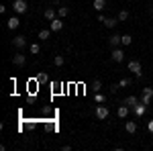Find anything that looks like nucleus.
Segmentation results:
<instances>
[{
    "instance_id": "nucleus-1",
    "label": "nucleus",
    "mask_w": 153,
    "mask_h": 151,
    "mask_svg": "<svg viewBox=\"0 0 153 151\" xmlns=\"http://www.w3.org/2000/svg\"><path fill=\"white\" fill-rule=\"evenodd\" d=\"M129 71H133L137 78H143V65H141V61H137V59H133V61H129Z\"/></svg>"
},
{
    "instance_id": "nucleus-2",
    "label": "nucleus",
    "mask_w": 153,
    "mask_h": 151,
    "mask_svg": "<svg viewBox=\"0 0 153 151\" xmlns=\"http://www.w3.org/2000/svg\"><path fill=\"white\" fill-rule=\"evenodd\" d=\"M12 10L19 12V14L27 12V10H29V4H27V0H14V2H12Z\"/></svg>"
},
{
    "instance_id": "nucleus-3",
    "label": "nucleus",
    "mask_w": 153,
    "mask_h": 151,
    "mask_svg": "<svg viewBox=\"0 0 153 151\" xmlns=\"http://www.w3.org/2000/svg\"><path fill=\"white\" fill-rule=\"evenodd\" d=\"M110 59H112V61H117V63L125 61V51H123L120 47H114V49L110 51Z\"/></svg>"
},
{
    "instance_id": "nucleus-4",
    "label": "nucleus",
    "mask_w": 153,
    "mask_h": 151,
    "mask_svg": "<svg viewBox=\"0 0 153 151\" xmlns=\"http://www.w3.org/2000/svg\"><path fill=\"white\" fill-rule=\"evenodd\" d=\"M27 45H29V41H27L25 35H16L14 39H12V47H16V49H25Z\"/></svg>"
},
{
    "instance_id": "nucleus-5",
    "label": "nucleus",
    "mask_w": 153,
    "mask_h": 151,
    "mask_svg": "<svg viewBox=\"0 0 153 151\" xmlns=\"http://www.w3.org/2000/svg\"><path fill=\"white\" fill-rule=\"evenodd\" d=\"M94 115H96V118H98V121H104L106 116L110 115V110H108L106 106L100 104V106H96V112H94Z\"/></svg>"
},
{
    "instance_id": "nucleus-6",
    "label": "nucleus",
    "mask_w": 153,
    "mask_h": 151,
    "mask_svg": "<svg viewBox=\"0 0 153 151\" xmlns=\"http://www.w3.org/2000/svg\"><path fill=\"white\" fill-rule=\"evenodd\" d=\"M12 63H14V65H19V68H23L25 63H27V55H23L21 51H19V53H14V55H12Z\"/></svg>"
},
{
    "instance_id": "nucleus-7",
    "label": "nucleus",
    "mask_w": 153,
    "mask_h": 151,
    "mask_svg": "<svg viewBox=\"0 0 153 151\" xmlns=\"http://www.w3.org/2000/svg\"><path fill=\"white\" fill-rule=\"evenodd\" d=\"M133 112H135V116H143L145 112H147V104H143V102L135 104L133 106Z\"/></svg>"
},
{
    "instance_id": "nucleus-8",
    "label": "nucleus",
    "mask_w": 153,
    "mask_h": 151,
    "mask_svg": "<svg viewBox=\"0 0 153 151\" xmlns=\"http://www.w3.org/2000/svg\"><path fill=\"white\" fill-rule=\"evenodd\" d=\"M49 29H51V31H61V29H63V23H61V19H53V21H51V23H49Z\"/></svg>"
},
{
    "instance_id": "nucleus-9",
    "label": "nucleus",
    "mask_w": 153,
    "mask_h": 151,
    "mask_svg": "<svg viewBox=\"0 0 153 151\" xmlns=\"http://www.w3.org/2000/svg\"><path fill=\"white\" fill-rule=\"evenodd\" d=\"M139 102H141V100H139L137 96H127V98L123 100V104H127L129 108H133V106H135V104H139Z\"/></svg>"
},
{
    "instance_id": "nucleus-10",
    "label": "nucleus",
    "mask_w": 153,
    "mask_h": 151,
    "mask_svg": "<svg viewBox=\"0 0 153 151\" xmlns=\"http://www.w3.org/2000/svg\"><path fill=\"white\" fill-rule=\"evenodd\" d=\"M117 115H118V118H127V116H129V106H127V104H120L117 108Z\"/></svg>"
},
{
    "instance_id": "nucleus-11",
    "label": "nucleus",
    "mask_w": 153,
    "mask_h": 151,
    "mask_svg": "<svg viewBox=\"0 0 153 151\" xmlns=\"http://www.w3.org/2000/svg\"><path fill=\"white\" fill-rule=\"evenodd\" d=\"M19 25H21V21H19L16 16H10V19L6 21V27H8L10 31H14V29H19Z\"/></svg>"
},
{
    "instance_id": "nucleus-12",
    "label": "nucleus",
    "mask_w": 153,
    "mask_h": 151,
    "mask_svg": "<svg viewBox=\"0 0 153 151\" xmlns=\"http://www.w3.org/2000/svg\"><path fill=\"white\" fill-rule=\"evenodd\" d=\"M120 39H123V35H110V39H108V45L114 49V47L120 45Z\"/></svg>"
},
{
    "instance_id": "nucleus-13",
    "label": "nucleus",
    "mask_w": 153,
    "mask_h": 151,
    "mask_svg": "<svg viewBox=\"0 0 153 151\" xmlns=\"http://www.w3.org/2000/svg\"><path fill=\"white\" fill-rule=\"evenodd\" d=\"M43 16H45V21H53V19H57V12L53 10V8H45V12H43Z\"/></svg>"
},
{
    "instance_id": "nucleus-14",
    "label": "nucleus",
    "mask_w": 153,
    "mask_h": 151,
    "mask_svg": "<svg viewBox=\"0 0 153 151\" xmlns=\"http://www.w3.org/2000/svg\"><path fill=\"white\" fill-rule=\"evenodd\" d=\"M125 131L131 133V135L137 133V123H135V121H127V123H125Z\"/></svg>"
},
{
    "instance_id": "nucleus-15",
    "label": "nucleus",
    "mask_w": 153,
    "mask_h": 151,
    "mask_svg": "<svg viewBox=\"0 0 153 151\" xmlns=\"http://www.w3.org/2000/svg\"><path fill=\"white\" fill-rule=\"evenodd\" d=\"M118 23H120L118 19H110V16H108V19H104V27H108V29H114Z\"/></svg>"
},
{
    "instance_id": "nucleus-16",
    "label": "nucleus",
    "mask_w": 153,
    "mask_h": 151,
    "mask_svg": "<svg viewBox=\"0 0 153 151\" xmlns=\"http://www.w3.org/2000/svg\"><path fill=\"white\" fill-rule=\"evenodd\" d=\"M68 14H70V8H68V6H59L57 8V16L59 19H65Z\"/></svg>"
},
{
    "instance_id": "nucleus-17",
    "label": "nucleus",
    "mask_w": 153,
    "mask_h": 151,
    "mask_svg": "<svg viewBox=\"0 0 153 151\" xmlns=\"http://www.w3.org/2000/svg\"><path fill=\"white\" fill-rule=\"evenodd\" d=\"M104 6H106V0H94V10L102 12V10H104Z\"/></svg>"
},
{
    "instance_id": "nucleus-18",
    "label": "nucleus",
    "mask_w": 153,
    "mask_h": 151,
    "mask_svg": "<svg viewBox=\"0 0 153 151\" xmlns=\"http://www.w3.org/2000/svg\"><path fill=\"white\" fill-rule=\"evenodd\" d=\"M29 51H31L33 55H39V53H41V45H39V43H31V45H29Z\"/></svg>"
},
{
    "instance_id": "nucleus-19",
    "label": "nucleus",
    "mask_w": 153,
    "mask_h": 151,
    "mask_svg": "<svg viewBox=\"0 0 153 151\" xmlns=\"http://www.w3.org/2000/svg\"><path fill=\"white\" fill-rule=\"evenodd\" d=\"M131 43H133V37H131V35H123V39H120V45H123V47H129Z\"/></svg>"
},
{
    "instance_id": "nucleus-20",
    "label": "nucleus",
    "mask_w": 153,
    "mask_h": 151,
    "mask_svg": "<svg viewBox=\"0 0 153 151\" xmlns=\"http://www.w3.org/2000/svg\"><path fill=\"white\" fill-rule=\"evenodd\" d=\"M37 82H39V84H47V82H49V76L41 71V74H37Z\"/></svg>"
},
{
    "instance_id": "nucleus-21",
    "label": "nucleus",
    "mask_w": 153,
    "mask_h": 151,
    "mask_svg": "<svg viewBox=\"0 0 153 151\" xmlns=\"http://www.w3.org/2000/svg\"><path fill=\"white\" fill-rule=\"evenodd\" d=\"M49 35H51V31H49V29H43V31H39V39H41V41H47Z\"/></svg>"
},
{
    "instance_id": "nucleus-22",
    "label": "nucleus",
    "mask_w": 153,
    "mask_h": 151,
    "mask_svg": "<svg viewBox=\"0 0 153 151\" xmlns=\"http://www.w3.org/2000/svg\"><path fill=\"white\" fill-rule=\"evenodd\" d=\"M53 63H55L57 68H61V65L65 63V57H63V55H55V59H53Z\"/></svg>"
},
{
    "instance_id": "nucleus-23",
    "label": "nucleus",
    "mask_w": 153,
    "mask_h": 151,
    "mask_svg": "<svg viewBox=\"0 0 153 151\" xmlns=\"http://www.w3.org/2000/svg\"><path fill=\"white\" fill-rule=\"evenodd\" d=\"M117 19L120 21V23H125V21L129 19V10H120V12H118V16H117Z\"/></svg>"
},
{
    "instance_id": "nucleus-24",
    "label": "nucleus",
    "mask_w": 153,
    "mask_h": 151,
    "mask_svg": "<svg viewBox=\"0 0 153 151\" xmlns=\"http://www.w3.org/2000/svg\"><path fill=\"white\" fill-rule=\"evenodd\" d=\"M104 100H106V96H104V94H100V92H96V94H94V102H98V104H102Z\"/></svg>"
},
{
    "instance_id": "nucleus-25",
    "label": "nucleus",
    "mask_w": 153,
    "mask_h": 151,
    "mask_svg": "<svg viewBox=\"0 0 153 151\" xmlns=\"http://www.w3.org/2000/svg\"><path fill=\"white\" fill-rule=\"evenodd\" d=\"M131 84H133L131 78H123V80L118 82V86H120V88H127V86H131Z\"/></svg>"
},
{
    "instance_id": "nucleus-26",
    "label": "nucleus",
    "mask_w": 153,
    "mask_h": 151,
    "mask_svg": "<svg viewBox=\"0 0 153 151\" xmlns=\"http://www.w3.org/2000/svg\"><path fill=\"white\" fill-rule=\"evenodd\" d=\"M92 88H94V92H100V88H102V82H100V80H94V82H92Z\"/></svg>"
},
{
    "instance_id": "nucleus-27",
    "label": "nucleus",
    "mask_w": 153,
    "mask_h": 151,
    "mask_svg": "<svg viewBox=\"0 0 153 151\" xmlns=\"http://www.w3.org/2000/svg\"><path fill=\"white\" fill-rule=\"evenodd\" d=\"M143 96H151L153 98V88H143Z\"/></svg>"
},
{
    "instance_id": "nucleus-28",
    "label": "nucleus",
    "mask_w": 153,
    "mask_h": 151,
    "mask_svg": "<svg viewBox=\"0 0 153 151\" xmlns=\"http://www.w3.org/2000/svg\"><path fill=\"white\" fill-rule=\"evenodd\" d=\"M141 102L143 104H149V102H151V96H143L141 94Z\"/></svg>"
},
{
    "instance_id": "nucleus-29",
    "label": "nucleus",
    "mask_w": 153,
    "mask_h": 151,
    "mask_svg": "<svg viewBox=\"0 0 153 151\" xmlns=\"http://www.w3.org/2000/svg\"><path fill=\"white\" fill-rule=\"evenodd\" d=\"M118 88H120V86H118V84H114V86H110V94H114L118 90Z\"/></svg>"
},
{
    "instance_id": "nucleus-30",
    "label": "nucleus",
    "mask_w": 153,
    "mask_h": 151,
    "mask_svg": "<svg viewBox=\"0 0 153 151\" xmlns=\"http://www.w3.org/2000/svg\"><path fill=\"white\" fill-rule=\"evenodd\" d=\"M96 19H98L100 23H104V19H106V16H104V14H102V12H98V16H96Z\"/></svg>"
},
{
    "instance_id": "nucleus-31",
    "label": "nucleus",
    "mask_w": 153,
    "mask_h": 151,
    "mask_svg": "<svg viewBox=\"0 0 153 151\" xmlns=\"http://www.w3.org/2000/svg\"><path fill=\"white\" fill-rule=\"evenodd\" d=\"M147 129H149V133H153V118L149 121V125H147Z\"/></svg>"
},
{
    "instance_id": "nucleus-32",
    "label": "nucleus",
    "mask_w": 153,
    "mask_h": 151,
    "mask_svg": "<svg viewBox=\"0 0 153 151\" xmlns=\"http://www.w3.org/2000/svg\"><path fill=\"white\" fill-rule=\"evenodd\" d=\"M149 14H151V16H153V4H151V6H149Z\"/></svg>"
}]
</instances>
